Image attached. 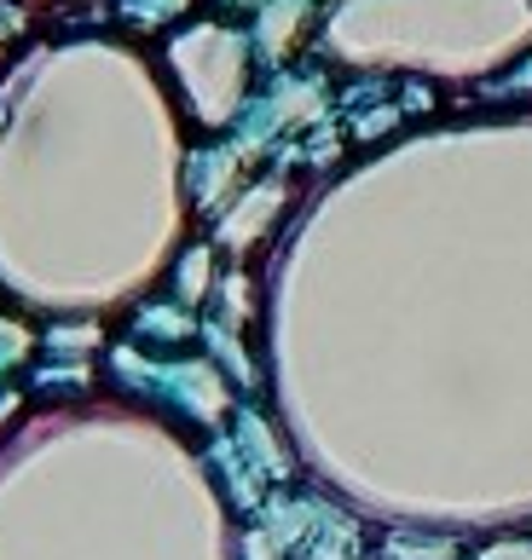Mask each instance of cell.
<instances>
[{
	"mask_svg": "<svg viewBox=\"0 0 532 560\" xmlns=\"http://www.w3.org/2000/svg\"><path fill=\"white\" fill-rule=\"evenodd\" d=\"M486 560H532V549H493Z\"/></svg>",
	"mask_w": 532,
	"mask_h": 560,
	"instance_id": "obj_1",
	"label": "cell"
}]
</instances>
